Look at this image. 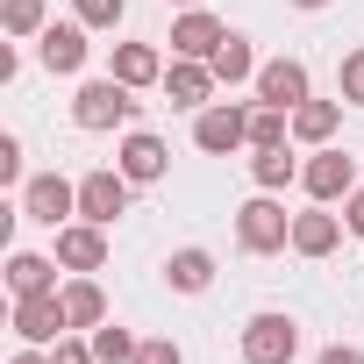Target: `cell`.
Here are the masks:
<instances>
[{
    "label": "cell",
    "instance_id": "1",
    "mask_svg": "<svg viewBox=\"0 0 364 364\" xmlns=\"http://www.w3.org/2000/svg\"><path fill=\"white\" fill-rule=\"evenodd\" d=\"M136 107H143L136 86H122L114 72H107V79H86V86L72 93V122H79V129H122V122H136Z\"/></svg>",
    "mask_w": 364,
    "mask_h": 364
},
{
    "label": "cell",
    "instance_id": "2",
    "mask_svg": "<svg viewBox=\"0 0 364 364\" xmlns=\"http://www.w3.org/2000/svg\"><path fill=\"white\" fill-rule=\"evenodd\" d=\"M236 243H243L250 257H272V250H286V243H293V215H286L272 193H257V200H243V208H236Z\"/></svg>",
    "mask_w": 364,
    "mask_h": 364
},
{
    "label": "cell",
    "instance_id": "3",
    "mask_svg": "<svg viewBox=\"0 0 364 364\" xmlns=\"http://www.w3.org/2000/svg\"><path fill=\"white\" fill-rule=\"evenodd\" d=\"M193 143H200L208 157L250 150V107H236V100H208V107L193 114Z\"/></svg>",
    "mask_w": 364,
    "mask_h": 364
},
{
    "label": "cell",
    "instance_id": "4",
    "mask_svg": "<svg viewBox=\"0 0 364 364\" xmlns=\"http://www.w3.org/2000/svg\"><path fill=\"white\" fill-rule=\"evenodd\" d=\"M300 357V321L293 314H250L243 321V364H293Z\"/></svg>",
    "mask_w": 364,
    "mask_h": 364
},
{
    "label": "cell",
    "instance_id": "5",
    "mask_svg": "<svg viewBox=\"0 0 364 364\" xmlns=\"http://www.w3.org/2000/svg\"><path fill=\"white\" fill-rule=\"evenodd\" d=\"M72 215H79V186H72V178L36 171L29 186H22V222H36V229H65Z\"/></svg>",
    "mask_w": 364,
    "mask_h": 364
},
{
    "label": "cell",
    "instance_id": "6",
    "mask_svg": "<svg viewBox=\"0 0 364 364\" xmlns=\"http://www.w3.org/2000/svg\"><path fill=\"white\" fill-rule=\"evenodd\" d=\"M129 186H136V178H129L122 164H114V171H107V164H100V171H86V178H79V215H86V222H100V229H114V222L129 215Z\"/></svg>",
    "mask_w": 364,
    "mask_h": 364
},
{
    "label": "cell",
    "instance_id": "7",
    "mask_svg": "<svg viewBox=\"0 0 364 364\" xmlns=\"http://www.w3.org/2000/svg\"><path fill=\"white\" fill-rule=\"evenodd\" d=\"M65 328H72V314H65V286H58V293H22V300H15V336H22V343L50 350Z\"/></svg>",
    "mask_w": 364,
    "mask_h": 364
},
{
    "label": "cell",
    "instance_id": "8",
    "mask_svg": "<svg viewBox=\"0 0 364 364\" xmlns=\"http://www.w3.org/2000/svg\"><path fill=\"white\" fill-rule=\"evenodd\" d=\"M300 186H307L321 208H328V200H350V193H357V164H350L343 150H328V143H321V150L300 164Z\"/></svg>",
    "mask_w": 364,
    "mask_h": 364
},
{
    "label": "cell",
    "instance_id": "9",
    "mask_svg": "<svg viewBox=\"0 0 364 364\" xmlns=\"http://www.w3.org/2000/svg\"><path fill=\"white\" fill-rule=\"evenodd\" d=\"M86 22L72 15V22H50L43 36H36V58H43V72H58V79H72V72H86Z\"/></svg>",
    "mask_w": 364,
    "mask_h": 364
},
{
    "label": "cell",
    "instance_id": "10",
    "mask_svg": "<svg viewBox=\"0 0 364 364\" xmlns=\"http://www.w3.org/2000/svg\"><path fill=\"white\" fill-rule=\"evenodd\" d=\"M50 257H58L65 272H100V264H107V229L79 215V222L58 229V250H50Z\"/></svg>",
    "mask_w": 364,
    "mask_h": 364
},
{
    "label": "cell",
    "instance_id": "11",
    "mask_svg": "<svg viewBox=\"0 0 364 364\" xmlns=\"http://www.w3.org/2000/svg\"><path fill=\"white\" fill-rule=\"evenodd\" d=\"M215 86H222V79H215L208 58H171V65H164V93H171V107H193V114H200V107L215 100Z\"/></svg>",
    "mask_w": 364,
    "mask_h": 364
},
{
    "label": "cell",
    "instance_id": "12",
    "mask_svg": "<svg viewBox=\"0 0 364 364\" xmlns=\"http://www.w3.org/2000/svg\"><path fill=\"white\" fill-rule=\"evenodd\" d=\"M222 43H229V29H222L208 8H186V15L171 22V58H215Z\"/></svg>",
    "mask_w": 364,
    "mask_h": 364
},
{
    "label": "cell",
    "instance_id": "13",
    "mask_svg": "<svg viewBox=\"0 0 364 364\" xmlns=\"http://www.w3.org/2000/svg\"><path fill=\"white\" fill-rule=\"evenodd\" d=\"M114 164L136 178V186H150V178H164V171H171V150H164V136H150V129H129Z\"/></svg>",
    "mask_w": 364,
    "mask_h": 364
},
{
    "label": "cell",
    "instance_id": "14",
    "mask_svg": "<svg viewBox=\"0 0 364 364\" xmlns=\"http://www.w3.org/2000/svg\"><path fill=\"white\" fill-rule=\"evenodd\" d=\"M257 100H272V107H300V100H314V93H307V65H300V58H272V65H257Z\"/></svg>",
    "mask_w": 364,
    "mask_h": 364
},
{
    "label": "cell",
    "instance_id": "15",
    "mask_svg": "<svg viewBox=\"0 0 364 364\" xmlns=\"http://www.w3.org/2000/svg\"><path fill=\"white\" fill-rule=\"evenodd\" d=\"M164 286H171V293H208V286H215V257H208L200 243L171 250V257H164Z\"/></svg>",
    "mask_w": 364,
    "mask_h": 364
},
{
    "label": "cell",
    "instance_id": "16",
    "mask_svg": "<svg viewBox=\"0 0 364 364\" xmlns=\"http://www.w3.org/2000/svg\"><path fill=\"white\" fill-rule=\"evenodd\" d=\"M114 79L122 86H164V58H157V43H114Z\"/></svg>",
    "mask_w": 364,
    "mask_h": 364
},
{
    "label": "cell",
    "instance_id": "17",
    "mask_svg": "<svg viewBox=\"0 0 364 364\" xmlns=\"http://www.w3.org/2000/svg\"><path fill=\"white\" fill-rule=\"evenodd\" d=\"M8 293H58V257H36V250H8Z\"/></svg>",
    "mask_w": 364,
    "mask_h": 364
},
{
    "label": "cell",
    "instance_id": "18",
    "mask_svg": "<svg viewBox=\"0 0 364 364\" xmlns=\"http://www.w3.org/2000/svg\"><path fill=\"white\" fill-rule=\"evenodd\" d=\"M336 129H343V100H300V107H293V136H300V143L321 150Z\"/></svg>",
    "mask_w": 364,
    "mask_h": 364
},
{
    "label": "cell",
    "instance_id": "19",
    "mask_svg": "<svg viewBox=\"0 0 364 364\" xmlns=\"http://www.w3.org/2000/svg\"><path fill=\"white\" fill-rule=\"evenodd\" d=\"M336 243H343V222L336 215H321V208L314 215H293V250L300 257H328Z\"/></svg>",
    "mask_w": 364,
    "mask_h": 364
},
{
    "label": "cell",
    "instance_id": "20",
    "mask_svg": "<svg viewBox=\"0 0 364 364\" xmlns=\"http://www.w3.org/2000/svg\"><path fill=\"white\" fill-rule=\"evenodd\" d=\"M65 314H72V328H100L107 321V293L79 272V279H65Z\"/></svg>",
    "mask_w": 364,
    "mask_h": 364
},
{
    "label": "cell",
    "instance_id": "21",
    "mask_svg": "<svg viewBox=\"0 0 364 364\" xmlns=\"http://www.w3.org/2000/svg\"><path fill=\"white\" fill-rule=\"evenodd\" d=\"M250 178H257V193H279V186L300 178V164H293L286 143H279V150H250Z\"/></svg>",
    "mask_w": 364,
    "mask_h": 364
},
{
    "label": "cell",
    "instance_id": "22",
    "mask_svg": "<svg viewBox=\"0 0 364 364\" xmlns=\"http://www.w3.org/2000/svg\"><path fill=\"white\" fill-rule=\"evenodd\" d=\"M208 65H215V79H222V86H243V79H257V58H250V36H236V29H229V43H222V50H215Z\"/></svg>",
    "mask_w": 364,
    "mask_h": 364
},
{
    "label": "cell",
    "instance_id": "23",
    "mask_svg": "<svg viewBox=\"0 0 364 364\" xmlns=\"http://www.w3.org/2000/svg\"><path fill=\"white\" fill-rule=\"evenodd\" d=\"M286 136H293V107L257 100V107H250V150H279Z\"/></svg>",
    "mask_w": 364,
    "mask_h": 364
},
{
    "label": "cell",
    "instance_id": "24",
    "mask_svg": "<svg viewBox=\"0 0 364 364\" xmlns=\"http://www.w3.org/2000/svg\"><path fill=\"white\" fill-rule=\"evenodd\" d=\"M0 29L8 36H43V0H0Z\"/></svg>",
    "mask_w": 364,
    "mask_h": 364
},
{
    "label": "cell",
    "instance_id": "25",
    "mask_svg": "<svg viewBox=\"0 0 364 364\" xmlns=\"http://www.w3.org/2000/svg\"><path fill=\"white\" fill-rule=\"evenodd\" d=\"M93 357H100V364H136V336L114 328V321H100V328H93Z\"/></svg>",
    "mask_w": 364,
    "mask_h": 364
},
{
    "label": "cell",
    "instance_id": "26",
    "mask_svg": "<svg viewBox=\"0 0 364 364\" xmlns=\"http://www.w3.org/2000/svg\"><path fill=\"white\" fill-rule=\"evenodd\" d=\"M72 15H79L86 29H122V15H129V0H72Z\"/></svg>",
    "mask_w": 364,
    "mask_h": 364
},
{
    "label": "cell",
    "instance_id": "27",
    "mask_svg": "<svg viewBox=\"0 0 364 364\" xmlns=\"http://www.w3.org/2000/svg\"><path fill=\"white\" fill-rule=\"evenodd\" d=\"M336 86H343V100H350V107H364V50H350V58H343Z\"/></svg>",
    "mask_w": 364,
    "mask_h": 364
},
{
    "label": "cell",
    "instance_id": "28",
    "mask_svg": "<svg viewBox=\"0 0 364 364\" xmlns=\"http://www.w3.org/2000/svg\"><path fill=\"white\" fill-rule=\"evenodd\" d=\"M136 364H186V350L171 336H150V343H136Z\"/></svg>",
    "mask_w": 364,
    "mask_h": 364
},
{
    "label": "cell",
    "instance_id": "29",
    "mask_svg": "<svg viewBox=\"0 0 364 364\" xmlns=\"http://www.w3.org/2000/svg\"><path fill=\"white\" fill-rule=\"evenodd\" d=\"M50 364H100V357H93V336H86V343L58 336V343H50Z\"/></svg>",
    "mask_w": 364,
    "mask_h": 364
},
{
    "label": "cell",
    "instance_id": "30",
    "mask_svg": "<svg viewBox=\"0 0 364 364\" xmlns=\"http://www.w3.org/2000/svg\"><path fill=\"white\" fill-rule=\"evenodd\" d=\"M0 178H8V186L22 178V136H0Z\"/></svg>",
    "mask_w": 364,
    "mask_h": 364
},
{
    "label": "cell",
    "instance_id": "31",
    "mask_svg": "<svg viewBox=\"0 0 364 364\" xmlns=\"http://www.w3.org/2000/svg\"><path fill=\"white\" fill-rule=\"evenodd\" d=\"M343 229H350V236H364V186L343 200Z\"/></svg>",
    "mask_w": 364,
    "mask_h": 364
},
{
    "label": "cell",
    "instance_id": "32",
    "mask_svg": "<svg viewBox=\"0 0 364 364\" xmlns=\"http://www.w3.org/2000/svg\"><path fill=\"white\" fill-rule=\"evenodd\" d=\"M314 364H364V350H350V343H328Z\"/></svg>",
    "mask_w": 364,
    "mask_h": 364
},
{
    "label": "cell",
    "instance_id": "33",
    "mask_svg": "<svg viewBox=\"0 0 364 364\" xmlns=\"http://www.w3.org/2000/svg\"><path fill=\"white\" fill-rule=\"evenodd\" d=\"M15 364H50V357H43V350H36V343H29V350H22V357H15Z\"/></svg>",
    "mask_w": 364,
    "mask_h": 364
},
{
    "label": "cell",
    "instance_id": "34",
    "mask_svg": "<svg viewBox=\"0 0 364 364\" xmlns=\"http://www.w3.org/2000/svg\"><path fill=\"white\" fill-rule=\"evenodd\" d=\"M293 8H328V0H293Z\"/></svg>",
    "mask_w": 364,
    "mask_h": 364
},
{
    "label": "cell",
    "instance_id": "35",
    "mask_svg": "<svg viewBox=\"0 0 364 364\" xmlns=\"http://www.w3.org/2000/svg\"><path fill=\"white\" fill-rule=\"evenodd\" d=\"M171 8H200V0H171Z\"/></svg>",
    "mask_w": 364,
    "mask_h": 364
}]
</instances>
